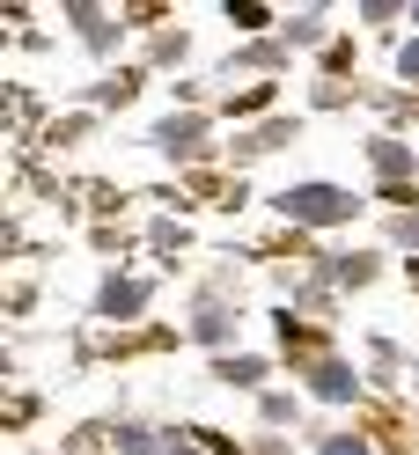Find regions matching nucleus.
I'll return each mask as SVG.
<instances>
[{
    "label": "nucleus",
    "mask_w": 419,
    "mask_h": 455,
    "mask_svg": "<svg viewBox=\"0 0 419 455\" xmlns=\"http://www.w3.org/2000/svg\"><path fill=\"white\" fill-rule=\"evenodd\" d=\"M287 206H294V213H310V220H331V213H346V198H339V191H324V184H310V191H294Z\"/></svg>",
    "instance_id": "f257e3e1"
},
{
    "label": "nucleus",
    "mask_w": 419,
    "mask_h": 455,
    "mask_svg": "<svg viewBox=\"0 0 419 455\" xmlns=\"http://www.w3.org/2000/svg\"><path fill=\"white\" fill-rule=\"evenodd\" d=\"M331 455H368V448H360V441H331Z\"/></svg>",
    "instance_id": "f03ea898"
},
{
    "label": "nucleus",
    "mask_w": 419,
    "mask_h": 455,
    "mask_svg": "<svg viewBox=\"0 0 419 455\" xmlns=\"http://www.w3.org/2000/svg\"><path fill=\"white\" fill-rule=\"evenodd\" d=\"M405 67H412V74H419V52H405Z\"/></svg>",
    "instance_id": "7ed1b4c3"
}]
</instances>
